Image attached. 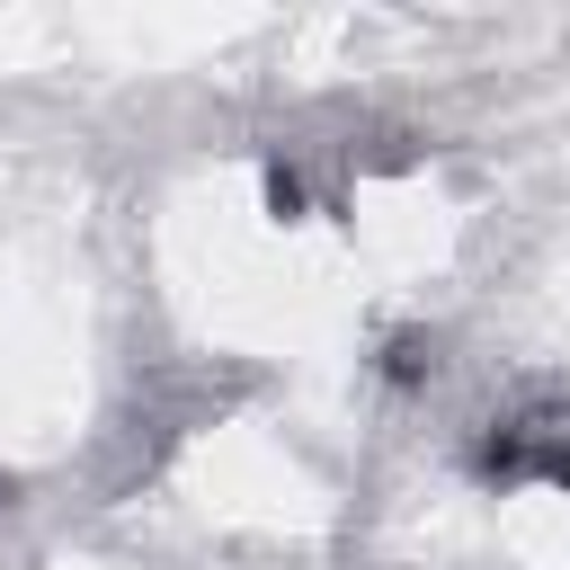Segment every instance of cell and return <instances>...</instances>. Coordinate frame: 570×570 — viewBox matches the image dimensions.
Masks as SVG:
<instances>
[{
  "instance_id": "6da1fadb",
  "label": "cell",
  "mask_w": 570,
  "mask_h": 570,
  "mask_svg": "<svg viewBox=\"0 0 570 570\" xmlns=\"http://www.w3.org/2000/svg\"><path fill=\"white\" fill-rule=\"evenodd\" d=\"M481 463H490L499 481H552V490H570V410H525V419H508Z\"/></svg>"
},
{
  "instance_id": "7a4b0ae2",
  "label": "cell",
  "mask_w": 570,
  "mask_h": 570,
  "mask_svg": "<svg viewBox=\"0 0 570 570\" xmlns=\"http://www.w3.org/2000/svg\"><path fill=\"white\" fill-rule=\"evenodd\" d=\"M383 365H392V383H419V374H428V365H436V338H419V330H401V338H392V356H383Z\"/></svg>"
}]
</instances>
